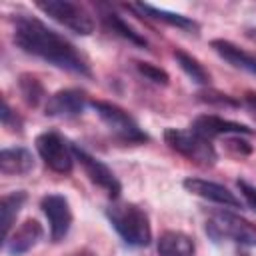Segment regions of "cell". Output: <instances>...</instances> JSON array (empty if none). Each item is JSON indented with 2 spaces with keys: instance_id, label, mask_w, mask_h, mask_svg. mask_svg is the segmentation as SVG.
Wrapping results in <instances>:
<instances>
[{
  "instance_id": "52a82bcc",
  "label": "cell",
  "mask_w": 256,
  "mask_h": 256,
  "mask_svg": "<svg viewBox=\"0 0 256 256\" xmlns=\"http://www.w3.org/2000/svg\"><path fill=\"white\" fill-rule=\"evenodd\" d=\"M36 152L44 160V164L58 174H70L74 168V152L72 144H68L58 132H42L36 136Z\"/></svg>"
},
{
  "instance_id": "7a4b0ae2",
  "label": "cell",
  "mask_w": 256,
  "mask_h": 256,
  "mask_svg": "<svg viewBox=\"0 0 256 256\" xmlns=\"http://www.w3.org/2000/svg\"><path fill=\"white\" fill-rule=\"evenodd\" d=\"M106 218L124 244L132 248H142L152 242V228L148 214L132 202H112L106 208Z\"/></svg>"
},
{
  "instance_id": "8992f818",
  "label": "cell",
  "mask_w": 256,
  "mask_h": 256,
  "mask_svg": "<svg viewBox=\"0 0 256 256\" xmlns=\"http://www.w3.org/2000/svg\"><path fill=\"white\" fill-rule=\"evenodd\" d=\"M36 8L42 10L46 16H50L52 20H56L58 24H62L64 28L80 34V36H88L94 32V18L92 14L76 4V2H68V0H42L36 2Z\"/></svg>"
},
{
  "instance_id": "cb8c5ba5",
  "label": "cell",
  "mask_w": 256,
  "mask_h": 256,
  "mask_svg": "<svg viewBox=\"0 0 256 256\" xmlns=\"http://www.w3.org/2000/svg\"><path fill=\"white\" fill-rule=\"evenodd\" d=\"M236 186H238V190H240V194L244 196V200H246V204L256 212V186H252V184H248L246 180H238L236 182Z\"/></svg>"
},
{
  "instance_id": "5bb4252c",
  "label": "cell",
  "mask_w": 256,
  "mask_h": 256,
  "mask_svg": "<svg viewBox=\"0 0 256 256\" xmlns=\"http://www.w3.org/2000/svg\"><path fill=\"white\" fill-rule=\"evenodd\" d=\"M212 50L222 58L226 60L228 64H232L234 68H240L244 72H250L256 76V54H250L246 50H242L240 46H236L234 42L230 40H224V38H216L210 42Z\"/></svg>"
},
{
  "instance_id": "603a6c76",
  "label": "cell",
  "mask_w": 256,
  "mask_h": 256,
  "mask_svg": "<svg viewBox=\"0 0 256 256\" xmlns=\"http://www.w3.org/2000/svg\"><path fill=\"white\" fill-rule=\"evenodd\" d=\"M202 102H208V104H224V106H238V102L228 96V94H222V92H200L198 94Z\"/></svg>"
},
{
  "instance_id": "9a60e30c",
  "label": "cell",
  "mask_w": 256,
  "mask_h": 256,
  "mask_svg": "<svg viewBox=\"0 0 256 256\" xmlns=\"http://www.w3.org/2000/svg\"><path fill=\"white\" fill-rule=\"evenodd\" d=\"M34 168V156L22 146L4 148L0 152V170L6 176H24Z\"/></svg>"
},
{
  "instance_id": "83f0119b",
  "label": "cell",
  "mask_w": 256,
  "mask_h": 256,
  "mask_svg": "<svg viewBox=\"0 0 256 256\" xmlns=\"http://www.w3.org/2000/svg\"><path fill=\"white\" fill-rule=\"evenodd\" d=\"M246 36H248L250 40H254V42H256V28H250V30H246Z\"/></svg>"
},
{
  "instance_id": "ffe728a7",
  "label": "cell",
  "mask_w": 256,
  "mask_h": 256,
  "mask_svg": "<svg viewBox=\"0 0 256 256\" xmlns=\"http://www.w3.org/2000/svg\"><path fill=\"white\" fill-rule=\"evenodd\" d=\"M174 58H176L178 66L182 68V72H184L192 82H196V84H200V86L210 84V74L206 72V68H204L192 54H188V52H184V50H174Z\"/></svg>"
},
{
  "instance_id": "30bf717a",
  "label": "cell",
  "mask_w": 256,
  "mask_h": 256,
  "mask_svg": "<svg viewBox=\"0 0 256 256\" xmlns=\"http://www.w3.org/2000/svg\"><path fill=\"white\" fill-rule=\"evenodd\" d=\"M86 102H88V98H86L84 90L64 88V90H58L52 96H48L44 112H46V116H52V118H74L84 112Z\"/></svg>"
},
{
  "instance_id": "7402d4cb",
  "label": "cell",
  "mask_w": 256,
  "mask_h": 256,
  "mask_svg": "<svg viewBox=\"0 0 256 256\" xmlns=\"http://www.w3.org/2000/svg\"><path fill=\"white\" fill-rule=\"evenodd\" d=\"M136 70H138L146 80H150V82H154V84H160V86H166L168 80H170V76H168L166 70H162V68L150 64V62H136Z\"/></svg>"
},
{
  "instance_id": "8fae6325",
  "label": "cell",
  "mask_w": 256,
  "mask_h": 256,
  "mask_svg": "<svg viewBox=\"0 0 256 256\" xmlns=\"http://www.w3.org/2000/svg\"><path fill=\"white\" fill-rule=\"evenodd\" d=\"M182 186L186 188V192H190L194 196H200L204 200H210V202H216V204H222V206H228V208H240L242 206L240 198L218 182L188 176V178H184Z\"/></svg>"
},
{
  "instance_id": "6da1fadb",
  "label": "cell",
  "mask_w": 256,
  "mask_h": 256,
  "mask_svg": "<svg viewBox=\"0 0 256 256\" xmlns=\"http://www.w3.org/2000/svg\"><path fill=\"white\" fill-rule=\"evenodd\" d=\"M14 42L22 52L32 54L56 68L80 76L92 74L84 54L68 38L34 16L20 14L14 18Z\"/></svg>"
},
{
  "instance_id": "d4e9b609",
  "label": "cell",
  "mask_w": 256,
  "mask_h": 256,
  "mask_svg": "<svg viewBox=\"0 0 256 256\" xmlns=\"http://www.w3.org/2000/svg\"><path fill=\"white\" fill-rule=\"evenodd\" d=\"M0 120H2V124L6 126V128H10V122L14 120L16 124H22L20 122V118L10 110V106H8V102H6V98L2 100V112H0Z\"/></svg>"
},
{
  "instance_id": "ba28073f",
  "label": "cell",
  "mask_w": 256,
  "mask_h": 256,
  "mask_svg": "<svg viewBox=\"0 0 256 256\" xmlns=\"http://www.w3.org/2000/svg\"><path fill=\"white\" fill-rule=\"evenodd\" d=\"M72 152H74V158L80 162L84 174L88 176L90 182H94L98 188H102L110 198H118L120 192H122V184L120 180L114 176V172L96 156H92L90 152H86L84 148H80L78 144H72Z\"/></svg>"
},
{
  "instance_id": "3957f363",
  "label": "cell",
  "mask_w": 256,
  "mask_h": 256,
  "mask_svg": "<svg viewBox=\"0 0 256 256\" xmlns=\"http://www.w3.org/2000/svg\"><path fill=\"white\" fill-rule=\"evenodd\" d=\"M164 142L170 150L178 152L180 156L188 158L190 162L198 166H214L216 164V150L212 146V140L200 136L192 128H166L164 130Z\"/></svg>"
},
{
  "instance_id": "277c9868",
  "label": "cell",
  "mask_w": 256,
  "mask_h": 256,
  "mask_svg": "<svg viewBox=\"0 0 256 256\" xmlns=\"http://www.w3.org/2000/svg\"><path fill=\"white\" fill-rule=\"evenodd\" d=\"M90 106L96 110L98 118L116 140L124 144H144L150 140V136L138 126V122L120 106L104 100H92Z\"/></svg>"
},
{
  "instance_id": "5b68a950",
  "label": "cell",
  "mask_w": 256,
  "mask_h": 256,
  "mask_svg": "<svg viewBox=\"0 0 256 256\" xmlns=\"http://www.w3.org/2000/svg\"><path fill=\"white\" fill-rule=\"evenodd\" d=\"M206 234L214 242L230 240L242 246H256V226L228 210L210 214V218L206 220Z\"/></svg>"
},
{
  "instance_id": "4fadbf2b",
  "label": "cell",
  "mask_w": 256,
  "mask_h": 256,
  "mask_svg": "<svg viewBox=\"0 0 256 256\" xmlns=\"http://www.w3.org/2000/svg\"><path fill=\"white\" fill-rule=\"evenodd\" d=\"M42 234H44V230H42L40 222L34 218H28L14 232H10V236L4 240V248L10 256H22L38 244Z\"/></svg>"
},
{
  "instance_id": "4316f807",
  "label": "cell",
  "mask_w": 256,
  "mask_h": 256,
  "mask_svg": "<svg viewBox=\"0 0 256 256\" xmlns=\"http://www.w3.org/2000/svg\"><path fill=\"white\" fill-rule=\"evenodd\" d=\"M68 256H98V254L92 252V250H88V248H82V250H76V252H72Z\"/></svg>"
},
{
  "instance_id": "d6986e66",
  "label": "cell",
  "mask_w": 256,
  "mask_h": 256,
  "mask_svg": "<svg viewBox=\"0 0 256 256\" xmlns=\"http://www.w3.org/2000/svg\"><path fill=\"white\" fill-rule=\"evenodd\" d=\"M26 192L24 190H14L6 196H2L0 200V216H2V232H4V240L10 236L12 232V224L20 212V208L24 206L26 202Z\"/></svg>"
},
{
  "instance_id": "7c38bea8",
  "label": "cell",
  "mask_w": 256,
  "mask_h": 256,
  "mask_svg": "<svg viewBox=\"0 0 256 256\" xmlns=\"http://www.w3.org/2000/svg\"><path fill=\"white\" fill-rule=\"evenodd\" d=\"M194 132H198L200 136L212 140L216 136H240V134H254L252 128H248L246 124L240 122H232L226 118H220L216 114H202L198 118H194L192 126Z\"/></svg>"
},
{
  "instance_id": "484cf974",
  "label": "cell",
  "mask_w": 256,
  "mask_h": 256,
  "mask_svg": "<svg viewBox=\"0 0 256 256\" xmlns=\"http://www.w3.org/2000/svg\"><path fill=\"white\" fill-rule=\"evenodd\" d=\"M244 106H246L248 112L256 118V92H246V96H244Z\"/></svg>"
},
{
  "instance_id": "ac0fdd59",
  "label": "cell",
  "mask_w": 256,
  "mask_h": 256,
  "mask_svg": "<svg viewBox=\"0 0 256 256\" xmlns=\"http://www.w3.org/2000/svg\"><path fill=\"white\" fill-rule=\"evenodd\" d=\"M130 8L146 14L148 18L152 20H160L164 24H170V26H176V28H182V30H198V24L184 16V14H178V12H170V10H164V8H156L152 4H146V2H138V4H130Z\"/></svg>"
},
{
  "instance_id": "2e32d148",
  "label": "cell",
  "mask_w": 256,
  "mask_h": 256,
  "mask_svg": "<svg viewBox=\"0 0 256 256\" xmlns=\"http://www.w3.org/2000/svg\"><path fill=\"white\" fill-rule=\"evenodd\" d=\"M100 8V18H102V22H104V26L110 30V32H114V34H118L120 38H124V40H128V42H132V44H136V46H140V48H146L148 46V40L138 32V30H134L120 14H116L110 6H106V4H100L98 6Z\"/></svg>"
},
{
  "instance_id": "9c48e42d",
  "label": "cell",
  "mask_w": 256,
  "mask_h": 256,
  "mask_svg": "<svg viewBox=\"0 0 256 256\" xmlns=\"http://www.w3.org/2000/svg\"><path fill=\"white\" fill-rule=\"evenodd\" d=\"M40 208L50 224V238L52 242H60L66 238L72 226V208L66 196L62 194H46L40 200Z\"/></svg>"
},
{
  "instance_id": "e0dca14e",
  "label": "cell",
  "mask_w": 256,
  "mask_h": 256,
  "mask_svg": "<svg viewBox=\"0 0 256 256\" xmlns=\"http://www.w3.org/2000/svg\"><path fill=\"white\" fill-rule=\"evenodd\" d=\"M158 256H194V242L180 230H166L158 238Z\"/></svg>"
},
{
  "instance_id": "44dd1931",
  "label": "cell",
  "mask_w": 256,
  "mask_h": 256,
  "mask_svg": "<svg viewBox=\"0 0 256 256\" xmlns=\"http://www.w3.org/2000/svg\"><path fill=\"white\" fill-rule=\"evenodd\" d=\"M18 88H20V94H22L24 102L32 108H36L46 96V90H44L42 82L32 74H22L18 78Z\"/></svg>"
}]
</instances>
